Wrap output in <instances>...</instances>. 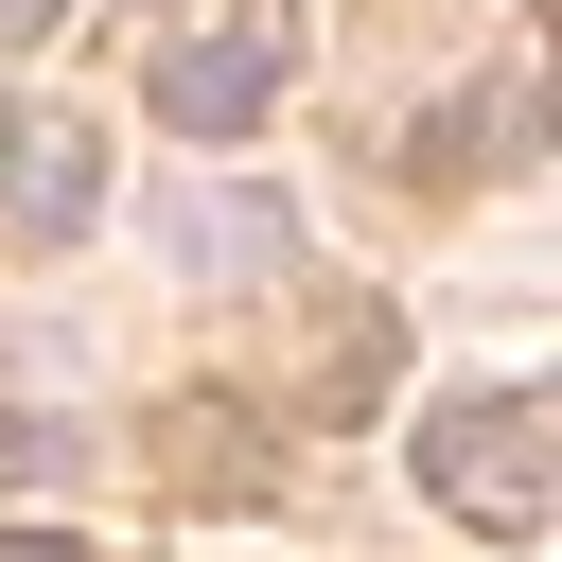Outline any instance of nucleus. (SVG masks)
<instances>
[{"instance_id": "1", "label": "nucleus", "mask_w": 562, "mask_h": 562, "mask_svg": "<svg viewBox=\"0 0 562 562\" xmlns=\"http://www.w3.org/2000/svg\"><path fill=\"white\" fill-rule=\"evenodd\" d=\"M404 457H422V492H439L457 527H492V544H527V527L562 509V422H544L527 386H474V404H422V422H404Z\"/></svg>"}, {"instance_id": "2", "label": "nucleus", "mask_w": 562, "mask_h": 562, "mask_svg": "<svg viewBox=\"0 0 562 562\" xmlns=\"http://www.w3.org/2000/svg\"><path fill=\"white\" fill-rule=\"evenodd\" d=\"M281 70H299V35H281V0H246L228 35H176V53L140 70V105H158L176 140H246V123L281 105Z\"/></svg>"}, {"instance_id": "8", "label": "nucleus", "mask_w": 562, "mask_h": 562, "mask_svg": "<svg viewBox=\"0 0 562 562\" xmlns=\"http://www.w3.org/2000/svg\"><path fill=\"white\" fill-rule=\"evenodd\" d=\"M0 562H88V544L70 527H0Z\"/></svg>"}, {"instance_id": "4", "label": "nucleus", "mask_w": 562, "mask_h": 562, "mask_svg": "<svg viewBox=\"0 0 562 562\" xmlns=\"http://www.w3.org/2000/svg\"><path fill=\"white\" fill-rule=\"evenodd\" d=\"M158 474H176L193 509H263V492H281V439H263L246 404H176V422H158Z\"/></svg>"}, {"instance_id": "6", "label": "nucleus", "mask_w": 562, "mask_h": 562, "mask_svg": "<svg viewBox=\"0 0 562 562\" xmlns=\"http://www.w3.org/2000/svg\"><path fill=\"white\" fill-rule=\"evenodd\" d=\"M88 474V422H35V404H0V492H70Z\"/></svg>"}, {"instance_id": "7", "label": "nucleus", "mask_w": 562, "mask_h": 562, "mask_svg": "<svg viewBox=\"0 0 562 562\" xmlns=\"http://www.w3.org/2000/svg\"><path fill=\"white\" fill-rule=\"evenodd\" d=\"M53 18H70V0H0V53H35V35H53Z\"/></svg>"}, {"instance_id": "3", "label": "nucleus", "mask_w": 562, "mask_h": 562, "mask_svg": "<svg viewBox=\"0 0 562 562\" xmlns=\"http://www.w3.org/2000/svg\"><path fill=\"white\" fill-rule=\"evenodd\" d=\"M88 211H105V123L18 105V123H0V246H70Z\"/></svg>"}, {"instance_id": "5", "label": "nucleus", "mask_w": 562, "mask_h": 562, "mask_svg": "<svg viewBox=\"0 0 562 562\" xmlns=\"http://www.w3.org/2000/svg\"><path fill=\"white\" fill-rule=\"evenodd\" d=\"M176 263H299V211L228 193V211H193V228H176Z\"/></svg>"}]
</instances>
